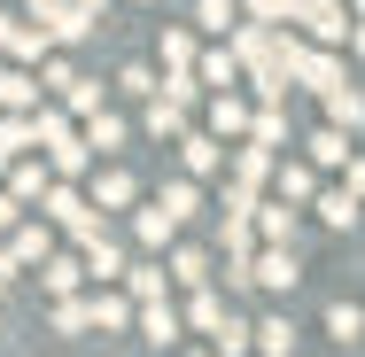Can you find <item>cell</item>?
<instances>
[{
    "instance_id": "obj_42",
    "label": "cell",
    "mask_w": 365,
    "mask_h": 357,
    "mask_svg": "<svg viewBox=\"0 0 365 357\" xmlns=\"http://www.w3.org/2000/svg\"><path fill=\"white\" fill-rule=\"evenodd\" d=\"M8 39H16V24H8V16H0V47H8Z\"/></svg>"
},
{
    "instance_id": "obj_32",
    "label": "cell",
    "mask_w": 365,
    "mask_h": 357,
    "mask_svg": "<svg viewBox=\"0 0 365 357\" xmlns=\"http://www.w3.org/2000/svg\"><path fill=\"white\" fill-rule=\"evenodd\" d=\"M86 326H93V311L78 295H55V334H86Z\"/></svg>"
},
{
    "instance_id": "obj_19",
    "label": "cell",
    "mask_w": 365,
    "mask_h": 357,
    "mask_svg": "<svg viewBox=\"0 0 365 357\" xmlns=\"http://www.w3.org/2000/svg\"><path fill=\"white\" fill-rule=\"evenodd\" d=\"M133 195H140L133 171H101V179H93V210H133Z\"/></svg>"
},
{
    "instance_id": "obj_17",
    "label": "cell",
    "mask_w": 365,
    "mask_h": 357,
    "mask_svg": "<svg viewBox=\"0 0 365 357\" xmlns=\"http://www.w3.org/2000/svg\"><path fill=\"white\" fill-rule=\"evenodd\" d=\"M78 140L93 148V155H117V148H125V117H109V109H93V117H86V133H78Z\"/></svg>"
},
{
    "instance_id": "obj_37",
    "label": "cell",
    "mask_w": 365,
    "mask_h": 357,
    "mask_svg": "<svg viewBox=\"0 0 365 357\" xmlns=\"http://www.w3.org/2000/svg\"><path fill=\"white\" fill-rule=\"evenodd\" d=\"M249 16H257V24H280V16H288V0H249Z\"/></svg>"
},
{
    "instance_id": "obj_35",
    "label": "cell",
    "mask_w": 365,
    "mask_h": 357,
    "mask_svg": "<svg viewBox=\"0 0 365 357\" xmlns=\"http://www.w3.org/2000/svg\"><path fill=\"white\" fill-rule=\"evenodd\" d=\"M233 8H241V0H195V24H202V31H225Z\"/></svg>"
},
{
    "instance_id": "obj_26",
    "label": "cell",
    "mask_w": 365,
    "mask_h": 357,
    "mask_svg": "<svg viewBox=\"0 0 365 357\" xmlns=\"http://www.w3.org/2000/svg\"><path fill=\"white\" fill-rule=\"evenodd\" d=\"M86 163H93V148H86V140H63V148H47V171H55V179H78Z\"/></svg>"
},
{
    "instance_id": "obj_29",
    "label": "cell",
    "mask_w": 365,
    "mask_h": 357,
    "mask_svg": "<svg viewBox=\"0 0 365 357\" xmlns=\"http://www.w3.org/2000/svg\"><path fill=\"white\" fill-rule=\"evenodd\" d=\"M327 334H334V342H358V334H365V311H358V303H334V311H327Z\"/></svg>"
},
{
    "instance_id": "obj_25",
    "label": "cell",
    "mask_w": 365,
    "mask_h": 357,
    "mask_svg": "<svg viewBox=\"0 0 365 357\" xmlns=\"http://www.w3.org/2000/svg\"><path fill=\"white\" fill-rule=\"evenodd\" d=\"M39 280H47V295H78L86 264H78V257H47V264H39Z\"/></svg>"
},
{
    "instance_id": "obj_33",
    "label": "cell",
    "mask_w": 365,
    "mask_h": 357,
    "mask_svg": "<svg viewBox=\"0 0 365 357\" xmlns=\"http://www.w3.org/2000/svg\"><path fill=\"white\" fill-rule=\"evenodd\" d=\"M210 342H218V357H249V326H241V319L225 311V326L210 334Z\"/></svg>"
},
{
    "instance_id": "obj_40",
    "label": "cell",
    "mask_w": 365,
    "mask_h": 357,
    "mask_svg": "<svg viewBox=\"0 0 365 357\" xmlns=\"http://www.w3.org/2000/svg\"><path fill=\"white\" fill-rule=\"evenodd\" d=\"M8 287H16V257L0 249V295H8Z\"/></svg>"
},
{
    "instance_id": "obj_22",
    "label": "cell",
    "mask_w": 365,
    "mask_h": 357,
    "mask_svg": "<svg viewBox=\"0 0 365 357\" xmlns=\"http://www.w3.org/2000/svg\"><path fill=\"white\" fill-rule=\"evenodd\" d=\"M358 195H350V187H334V195H319V217H327V225H334V233H358Z\"/></svg>"
},
{
    "instance_id": "obj_9",
    "label": "cell",
    "mask_w": 365,
    "mask_h": 357,
    "mask_svg": "<svg viewBox=\"0 0 365 357\" xmlns=\"http://www.w3.org/2000/svg\"><path fill=\"white\" fill-rule=\"evenodd\" d=\"M249 350H257V357H295V326H288V311H272L264 326H249Z\"/></svg>"
},
{
    "instance_id": "obj_39",
    "label": "cell",
    "mask_w": 365,
    "mask_h": 357,
    "mask_svg": "<svg viewBox=\"0 0 365 357\" xmlns=\"http://www.w3.org/2000/svg\"><path fill=\"white\" fill-rule=\"evenodd\" d=\"M16 217H24V202H16V195H0V233H8Z\"/></svg>"
},
{
    "instance_id": "obj_30",
    "label": "cell",
    "mask_w": 365,
    "mask_h": 357,
    "mask_svg": "<svg viewBox=\"0 0 365 357\" xmlns=\"http://www.w3.org/2000/svg\"><path fill=\"white\" fill-rule=\"evenodd\" d=\"M0 101H8V109H39V86L24 71H0Z\"/></svg>"
},
{
    "instance_id": "obj_10",
    "label": "cell",
    "mask_w": 365,
    "mask_h": 357,
    "mask_svg": "<svg viewBox=\"0 0 365 357\" xmlns=\"http://www.w3.org/2000/svg\"><path fill=\"white\" fill-rule=\"evenodd\" d=\"M86 311H93V326H101V334H125V326H133V295H117V287H93V303H86Z\"/></svg>"
},
{
    "instance_id": "obj_16",
    "label": "cell",
    "mask_w": 365,
    "mask_h": 357,
    "mask_svg": "<svg viewBox=\"0 0 365 357\" xmlns=\"http://www.w3.org/2000/svg\"><path fill=\"white\" fill-rule=\"evenodd\" d=\"M86 272H93L101 287H117V280H125V249H117L109 233H101V241H86Z\"/></svg>"
},
{
    "instance_id": "obj_3",
    "label": "cell",
    "mask_w": 365,
    "mask_h": 357,
    "mask_svg": "<svg viewBox=\"0 0 365 357\" xmlns=\"http://www.w3.org/2000/svg\"><path fill=\"white\" fill-rule=\"evenodd\" d=\"M187 125H195V101H171V93L155 86V93H148V133H155V140H179Z\"/></svg>"
},
{
    "instance_id": "obj_46",
    "label": "cell",
    "mask_w": 365,
    "mask_h": 357,
    "mask_svg": "<svg viewBox=\"0 0 365 357\" xmlns=\"http://www.w3.org/2000/svg\"><path fill=\"white\" fill-rule=\"evenodd\" d=\"M31 8H47V0H31Z\"/></svg>"
},
{
    "instance_id": "obj_47",
    "label": "cell",
    "mask_w": 365,
    "mask_h": 357,
    "mask_svg": "<svg viewBox=\"0 0 365 357\" xmlns=\"http://www.w3.org/2000/svg\"><path fill=\"white\" fill-rule=\"evenodd\" d=\"M86 8H101V0H86Z\"/></svg>"
},
{
    "instance_id": "obj_28",
    "label": "cell",
    "mask_w": 365,
    "mask_h": 357,
    "mask_svg": "<svg viewBox=\"0 0 365 357\" xmlns=\"http://www.w3.org/2000/svg\"><path fill=\"white\" fill-rule=\"evenodd\" d=\"M163 210H171L179 225H187V217L202 210V187H195V179H171V187H163Z\"/></svg>"
},
{
    "instance_id": "obj_8",
    "label": "cell",
    "mask_w": 365,
    "mask_h": 357,
    "mask_svg": "<svg viewBox=\"0 0 365 357\" xmlns=\"http://www.w3.org/2000/svg\"><path fill=\"white\" fill-rule=\"evenodd\" d=\"M249 117H257V109H249L241 93H210V133H218V140H241Z\"/></svg>"
},
{
    "instance_id": "obj_27",
    "label": "cell",
    "mask_w": 365,
    "mask_h": 357,
    "mask_svg": "<svg viewBox=\"0 0 365 357\" xmlns=\"http://www.w3.org/2000/svg\"><path fill=\"white\" fill-rule=\"evenodd\" d=\"M179 71H195V39L171 24V31H163V78H179Z\"/></svg>"
},
{
    "instance_id": "obj_13",
    "label": "cell",
    "mask_w": 365,
    "mask_h": 357,
    "mask_svg": "<svg viewBox=\"0 0 365 357\" xmlns=\"http://www.w3.org/2000/svg\"><path fill=\"white\" fill-rule=\"evenodd\" d=\"M327 125H334V133H365V93L358 86H334V93H327Z\"/></svg>"
},
{
    "instance_id": "obj_4",
    "label": "cell",
    "mask_w": 365,
    "mask_h": 357,
    "mask_svg": "<svg viewBox=\"0 0 365 357\" xmlns=\"http://www.w3.org/2000/svg\"><path fill=\"white\" fill-rule=\"evenodd\" d=\"M39 24H47V39H86V31H93V8H86V0H47Z\"/></svg>"
},
{
    "instance_id": "obj_38",
    "label": "cell",
    "mask_w": 365,
    "mask_h": 357,
    "mask_svg": "<svg viewBox=\"0 0 365 357\" xmlns=\"http://www.w3.org/2000/svg\"><path fill=\"white\" fill-rule=\"evenodd\" d=\"M342 171H350V179H342V187H350V195H358V202H365V155H350V163H342Z\"/></svg>"
},
{
    "instance_id": "obj_2",
    "label": "cell",
    "mask_w": 365,
    "mask_h": 357,
    "mask_svg": "<svg viewBox=\"0 0 365 357\" xmlns=\"http://www.w3.org/2000/svg\"><path fill=\"white\" fill-rule=\"evenodd\" d=\"M249 280L272 287V295H288V287H295V241H272L264 257H249Z\"/></svg>"
},
{
    "instance_id": "obj_11",
    "label": "cell",
    "mask_w": 365,
    "mask_h": 357,
    "mask_svg": "<svg viewBox=\"0 0 365 357\" xmlns=\"http://www.w3.org/2000/svg\"><path fill=\"white\" fill-rule=\"evenodd\" d=\"M358 148H350V133H334V125H319L311 133V171H342Z\"/></svg>"
},
{
    "instance_id": "obj_12",
    "label": "cell",
    "mask_w": 365,
    "mask_h": 357,
    "mask_svg": "<svg viewBox=\"0 0 365 357\" xmlns=\"http://www.w3.org/2000/svg\"><path fill=\"white\" fill-rule=\"evenodd\" d=\"M272 187H280V202L303 210V202L319 195V171H311V163H272Z\"/></svg>"
},
{
    "instance_id": "obj_15",
    "label": "cell",
    "mask_w": 365,
    "mask_h": 357,
    "mask_svg": "<svg viewBox=\"0 0 365 357\" xmlns=\"http://www.w3.org/2000/svg\"><path fill=\"white\" fill-rule=\"evenodd\" d=\"M195 78H202L210 93H233V86H241V55L218 47V55H202V63H195Z\"/></svg>"
},
{
    "instance_id": "obj_41",
    "label": "cell",
    "mask_w": 365,
    "mask_h": 357,
    "mask_svg": "<svg viewBox=\"0 0 365 357\" xmlns=\"http://www.w3.org/2000/svg\"><path fill=\"white\" fill-rule=\"evenodd\" d=\"M350 47H358V63H365V24H350Z\"/></svg>"
},
{
    "instance_id": "obj_23",
    "label": "cell",
    "mask_w": 365,
    "mask_h": 357,
    "mask_svg": "<svg viewBox=\"0 0 365 357\" xmlns=\"http://www.w3.org/2000/svg\"><path fill=\"white\" fill-rule=\"evenodd\" d=\"M264 241H295V202H257V217H249Z\"/></svg>"
},
{
    "instance_id": "obj_36",
    "label": "cell",
    "mask_w": 365,
    "mask_h": 357,
    "mask_svg": "<svg viewBox=\"0 0 365 357\" xmlns=\"http://www.w3.org/2000/svg\"><path fill=\"white\" fill-rule=\"evenodd\" d=\"M117 86H125V93H140V101H148V93H155V71H148V63H133V71L117 78Z\"/></svg>"
},
{
    "instance_id": "obj_21",
    "label": "cell",
    "mask_w": 365,
    "mask_h": 357,
    "mask_svg": "<svg viewBox=\"0 0 365 357\" xmlns=\"http://www.w3.org/2000/svg\"><path fill=\"white\" fill-rule=\"evenodd\" d=\"M225 311H233L225 295H210V287H195V303H187V326H195V334H218V326H225Z\"/></svg>"
},
{
    "instance_id": "obj_14",
    "label": "cell",
    "mask_w": 365,
    "mask_h": 357,
    "mask_svg": "<svg viewBox=\"0 0 365 357\" xmlns=\"http://www.w3.org/2000/svg\"><path fill=\"white\" fill-rule=\"evenodd\" d=\"M47 187H55V171H47V163H24V155L8 163V195H16V202H39Z\"/></svg>"
},
{
    "instance_id": "obj_45",
    "label": "cell",
    "mask_w": 365,
    "mask_h": 357,
    "mask_svg": "<svg viewBox=\"0 0 365 357\" xmlns=\"http://www.w3.org/2000/svg\"><path fill=\"white\" fill-rule=\"evenodd\" d=\"M358 24H365V0H358Z\"/></svg>"
},
{
    "instance_id": "obj_31",
    "label": "cell",
    "mask_w": 365,
    "mask_h": 357,
    "mask_svg": "<svg viewBox=\"0 0 365 357\" xmlns=\"http://www.w3.org/2000/svg\"><path fill=\"white\" fill-rule=\"evenodd\" d=\"M63 109H71V117H93V109H101V86H93V78H71V86H63Z\"/></svg>"
},
{
    "instance_id": "obj_7",
    "label": "cell",
    "mask_w": 365,
    "mask_h": 357,
    "mask_svg": "<svg viewBox=\"0 0 365 357\" xmlns=\"http://www.w3.org/2000/svg\"><path fill=\"white\" fill-rule=\"evenodd\" d=\"M133 326H140V342H155V350L179 342V311L171 303H133Z\"/></svg>"
},
{
    "instance_id": "obj_34",
    "label": "cell",
    "mask_w": 365,
    "mask_h": 357,
    "mask_svg": "<svg viewBox=\"0 0 365 357\" xmlns=\"http://www.w3.org/2000/svg\"><path fill=\"white\" fill-rule=\"evenodd\" d=\"M0 148H8V155H24V148H31V117H24V109H16V117H0Z\"/></svg>"
},
{
    "instance_id": "obj_24",
    "label": "cell",
    "mask_w": 365,
    "mask_h": 357,
    "mask_svg": "<svg viewBox=\"0 0 365 357\" xmlns=\"http://www.w3.org/2000/svg\"><path fill=\"white\" fill-rule=\"evenodd\" d=\"M163 280H171L163 264H125V295L133 303H163Z\"/></svg>"
},
{
    "instance_id": "obj_1",
    "label": "cell",
    "mask_w": 365,
    "mask_h": 357,
    "mask_svg": "<svg viewBox=\"0 0 365 357\" xmlns=\"http://www.w3.org/2000/svg\"><path fill=\"white\" fill-rule=\"evenodd\" d=\"M171 148H179V163H187V179H210V171L225 163V140H218V133H195V125H187V133H179Z\"/></svg>"
},
{
    "instance_id": "obj_18",
    "label": "cell",
    "mask_w": 365,
    "mask_h": 357,
    "mask_svg": "<svg viewBox=\"0 0 365 357\" xmlns=\"http://www.w3.org/2000/svg\"><path fill=\"white\" fill-rule=\"evenodd\" d=\"M133 233H140L148 249H171V241H179V217L155 202V210H133Z\"/></svg>"
},
{
    "instance_id": "obj_6",
    "label": "cell",
    "mask_w": 365,
    "mask_h": 357,
    "mask_svg": "<svg viewBox=\"0 0 365 357\" xmlns=\"http://www.w3.org/2000/svg\"><path fill=\"white\" fill-rule=\"evenodd\" d=\"M8 233H16V241H8V257H16V272H24V264H47V257H55V233H47V225H24V217H16Z\"/></svg>"
},
{
    "instance_id": "obj_43",
    "label": "cell",
    "mask_w": 365,
    "mask_h": 357,
    "mask_svg": "<svg viewBox=\"0 0 365 357\" xmlns=\"http://www.w3.org/2000/svg\"><path fill=\"white\" fill-rule=\"evenodd\" d=\"M8 163H16V155H8V148H0V179H8Z\"/></svg>"
},
{
    "instance_id": "obj_5",
    "label": "cell",
    "mask_w": 365,
    "mask_h": 357,
    "mask_svg": "<svg viewBox=\"0 0 365 357\" xmlns=\"http://www.w3.org/2000/svg\"><path fill=\"white\" fill-rule=\"evenodd\" d=\"M225 163H233V187H241V195H257V187L272 179V148H257V140H241Z\"/></svg>"
},
{
    "instance_id": "obj_44",
    "label": "cell",
    "mask_w": 365,
    "mask_h": 357,
    "mask_svg": "<svg viewBox=\"0 0 365 357\" xmlns=\"http://www.w3.org/2000/svg\"><path fill=\"white\" fill-rule=\"evenodd\" d=\"M195 357H218V350H195Z\"/></svg>"
},
{
    "instance_id": "obj_20",
    "label": "cell",
    "mask_w": 365,
    "mask_h": 357,
    "mask_svg": "<svg viewBox=\"0 0 365 357\" xmlns=\"http://www.w3.org/2000/svg\"><path fill=\"white\" fill-rule=\"evenodd\" d=\"M163 272L195 295V287H210V257H202V249H171V264H163Z\"/></svg>"
}]
</instances>
